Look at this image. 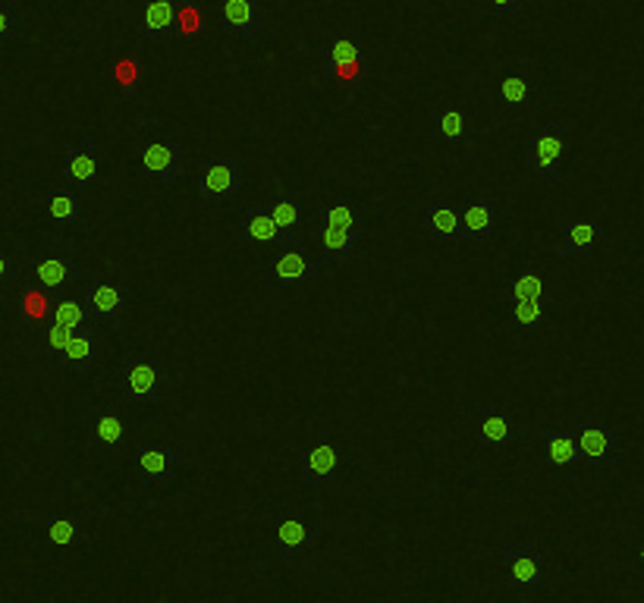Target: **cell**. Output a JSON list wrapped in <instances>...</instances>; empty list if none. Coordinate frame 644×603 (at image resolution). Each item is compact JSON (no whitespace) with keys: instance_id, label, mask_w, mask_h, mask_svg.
Instances as JSON below:
<instances>
[{"instance_id":"9a60e30c","label":"cell","mask_w":644,"mask_h":603,"mask_svg":"<svg viewBox=\"0 0 644 603\" xmlns=\"http://www.w3.org/2000/svg\"><path fill=\"white\" fill-rule=\"evenodd\" d=\"M101 170V148L95 138H82V142H63L60 145V176L85 186L95 183Z\"/></svg>"},{"instance_id":"d590c367","label":"cell","mask_w":644,"mask_h":603,"mask_svg":"<svg viewBox=\"0 0 644 603\" xmlns=\"http://www.w3.org/2000/svg\"><path fill=\"white\" fill-rule=\"evenodd\" d=\"M500 95L509 104H538L541 101V85L534 79L507 76L500 82Z\"/></svg>"},{"instance_id":"484cf974","label":"cell","mask_w":644,"mask_h":603,"mask_svg":"<svg viewBox=\"0 0 644 603\" xmlns=\"http://www.w3.org/2000/svg\"><path fill=\"white\" fill-rule=\"evenodd\" d=\"M503 299H544V271L538 261H526V268L519 277L503 280Z\"/></svg>"},{"instance_id":"5b68a950","label":"cell","mask_w":644,"mask_h":603,"mask_svg":"<svg viewBox=\"0 0 644 603\" xmlns=\"http://www.w3.org/2000/svg\"><path fill=\"white\" fill-rule=\"evenodd\" d=\"M136 466L142 485H174L186 468V453L174 440H160V444L142 440Z\"/></svg>"},{"instance_id":"ba28073f","label":"cell","mask_w":644,"mask_h":603,"mask_svg":"<svg viewBox=\"0 0 644 603\" xmlns=\"http://www.w3.org/2000/svg\"><path fill=\"white\" fill-rule=\"evenodd\" d=\"M35 217L41 223H79L82 220V195H79L76 183L70 179H54V183H44L32 201Z\"/></svg>"},{"instance_id":"7a4b0ae2","label":"cell","mask_w":644,"mask_h":603,"mask_svg":"<svg viewBox=\"0 0 644 603\" xmlns=\"http://www.w3.org/2000/svg\"><path fill=\"white\" fill-rule=\"evenodd\" d=\"M563 136H567V123L547 119L541 126V136L528 138L522 145V160L531 164L550 186L563 183Z\"/></svg>"},{"instance_id":"3957f363","label":"cell","mask_w":644,"mask_h":603,"mask_svg":"<svg viewBox=\"0 0 644 603\" xmlns=\"http://www.w3.org/2000/svg\"><path fill=\"white\" fill-rule=\"evenodd\" d=\"M299 475L305 485H336L343 478V447L331 437H305L299 447Z\"/></svg>"},{"instance_id":"ffe728a7","label":"cell","mask_w":644,"mask_h":603,"mask_svg":"<svg viewBox=\"0 0 644 603\" xmlns=\"http://www.w3.org/2000/svg\"><path fill=\"white\" fill-rule=\"evenodd\" d=\"M239 239L242 242H264V246H283V233L273 223L271 211L261 205H242L239 208Z\"/></svg>"},{"instance_id":"2e32d148","label":"cell","mask_w":644,"mask_h":603,"mask_svg":"<svg viewBox=\"0 0 644 603\" xmlns=\"http://www.w3.org/2000/svg\"><path fill=\"white\" fill-rule=\"evenodd\" d=\"M176 7L179 0H148L136 22V39L145 44H164L176 39Z\"/></svg>"},{"instance_id":"52a82bcc","label":"cell","mask_w":644,"mask_h":603,"mask_svg":"<svg viewBox=\"0 0 644 603\" xmlns=\"http://www.w3.org/2000/svg\"><path fill=\"white\" fill-rule=\"evenodd\" d=\"M500 563H503L507 588L538 584L541 579H544V569H547L544 544H541V541H534V538L503 544L500 547Z\"/></svg>"},{"instance_id":"836d02e7","label":"cell","mask_w":644,"mask_h":603,"mask_svg":"<svg viewBox=\"0 0 644 603\" xmlns=\"http://www.w3.org/2000/svg\"><path fill=\"white\" fill-rule=\"evenodd\" d=\"M111 79L117 82L120 95L126 101H142V76H138V60L123 58L111 66Z\"/></svg>"},{"instance_id":"ac0fdd59","label":"cell","mask_w":644,"mask_h":603,"mask_svg":"<svg viewBox=\"0 0 644 603\" xmlns=\"http://www.w3.org/2000/svg\"><path fill=\"white\" fill-rule=\"evenodd\" d=\"M321 249L328 261H340V264H355L365 258V230H350V227H333L324 223L318 230Z\"/></svg>"},{"instance_id":"e0dca14e","label":"cell","mask_w":644,"mask_h":603,"mask_svg":"<svg viewBox=\"0 0 644 603\" xmlns=\"http://www.w3.org/2000/svg\"><path fill=\"white\" fill-rule=\"evenodd\" d=\"M258 277L264 283H314V280H324L328 273H324V264L309 261V258H302V254L290 249L277 261H264L258 268Z\"/></svg>"},{"instance_id":"d6a6232c","label":"cell","mask_w":644,"mask_h":603,"mask_svg":"<svg viewBox=\"0 0 644 603\" xmlns=\"http://www.w3.org/2000/svg\"><path fill=\"white\" fill-rule=\"evenodd\" d=\"M85 538V526L79 519H54L41 531V541L51 547H73Z\"/></svg>"},{"instance_id":"7402d4cb","label":"cell","mask_w":644,"mask_h":603,"mask_svg":"<svg viewBox=\"0 0 644 603\" xmlns=\"http://www.w3.org/2000/svg\"><path fill=\"white\" fill-rule=\"evenodd\" d=\"M522 440H526V428L512 425L497 403L481 406V444L500 447V444H522Z\"/></svg>"},{"instance_id":"cb8c5ba5","label":"cell","mask_w":644,"mask_h":603,"mask_svg":"<svg viewBox=\"0 0 644 603\" xmlns=\"http://www.w3.org/2000/svg\"><path fill=\"white\" fill-rule=\"evenodd\" d=\"M35 283L51 292H60V287L66 283H82V261L79 258H44L35 268Z\"/></svg>"},{"instance_id":"1f68e13d","label":"cell","mask_w":644,"mask_h":603,"mask_svg":"<svg viewBox=\"0 0 644 603\" xmlns=\"http://www.w3.org/2000/svg\"><path fill=\"white\" fill-rule=\"evenodd\" d=\"M205 35V17H201V7L193 0H179L176 7V39L196 41Z\"/></svg>"},{"instance_id":"f6af8a7d","label":"cell","mask_w":644,"mask_h":603,"mask_svg":"<svg viewBox=\"0 0 644 603\" xmlns=\"http://www.w3.org/2000/svg\"><path fill=\"white\" fill-rule=\"evenodd\" d=\"M642 512H644V503H642Z\"/></svg>"},{"instance_id":"b9f144b4","label":"cell","mask_w":644,"mask_h":603,"mask_svg":"<svg viewBox=\"0 0 644 603\" xmlns=\"http://www.w3.org/2000/svg\"><path fill=\"white\" fill-rule=\"evenodd\" d=\"M17 273H20V268H17V261H13L10 254L0 249V287L13 283V280H17Z\"/></svg>"},{"instance_id":"30bf717a","label":"cell","mask_w":644,"mask_h":603,"mask_svg":"<svg viewBox=\"0 0 644 603\" xmlns=\"http://www.w3.org/2000/svg\"><path fill=\"white\" fill-rule=\"evenodd\" d=\"M538 462H544V466H579L582 462L579 425L544 422L538 428Z\"/></svg>"},{"instance_id":"60d3db41","label":"cell","mask_w":644,"mask_h":603,"mask_svg":"<svg viewBox=\"0 0 644 603\" xmlns=\"http://www.w3.org/2000/svg\"><path fill=\"white\" fill-rule=\"evenodd\" d=\"M365 73V63L362 58L355 60H340V63H324L321 66V79L324 82H355Z\"/></svg>"},{"instance_id":"ab89813d","label":"cell","mask_w":644,"mask_h":603,"mask_svg":"<svg viewBox=\"0 0 644 603\" xmlns=\"http://www.w3.org/2000/svg\"><path fill=\"white\" fill-rule=\"evenodd\" d=\"M321 51H324V63H340V60H355L362 58V41L355 39H340V35H333L321 44Z\"/></svg>"},{"instance_id":"7c38bea8","label":"cell","mask_w":644,"mask_h":603,"mask_svg":"<svg viewBox=\"0 0 644 603\" xmlns=\"http://www.w3.org/2000/svg\"><path fill=\"white\" fill-rule=\"evenodd\" d=\"M220 3V29L230 41H258L264 29V3L261 0H217Z\"/></svg>"},{"instance_id":"f546056e","label":"cell","mask_w":644,"mask_h":603,"mask_svg":"<svg viewBox=\"0 0 644 603\" xmlns=\"http://www.w3.org/2000/svg\"><path fill=\"white\" fill-rule=\"evenodd\" d=\"M440 138L444 142H466V111L456 97H440V114H437Z\"/></svg>"},{"instance_id":"4dcf8cb0","label":"cell","mask_w":644,"mask_h":603,"mask_svg":"<svg viewBox=\"0 0 644 603\" xmlns=\"http://www.w3.org/2000/svg\"><path fill=\"white\" fill-rule=\"evenodd\" d=\"M362 211H365V205L362 201H343V198H331V201H324L321 205V217H324V223H333V227H350V230H362Z\"/></svg>"},{"instance_id":"7bdbcfd3","label":"cell","mask_w":644,"mask_h":603,"mask_svg":"<svg viewBox=\"0 0 644 603\" xmlns=\"http://www.w3.org/2000/svg\"><path fill=\"white\" fill-rule=\"evenodd\" d=\"M638 557H642V563H644V544H642V550H638Z\"/></svg>"},{"instance_id":"e575fe53","label":"cell","mask_w":644,"mask_h":603,"mask_svg":"<svg viewBox=\"0 0 644 603\" xmlns=\"http://www.w3.org/2000/svg\"><path fill=\"white\" fill-rule=\"evenodd\" d=\"M123 430H126V422H123V412H120L117 403H101L98 406V440L114 447L123 440Z\"/></svg>"},{"instance_id":"6da1fadb","label":"cell","mask_w":644,"mask_h":603,"mask_svg":"<svg viewBox=\"0 0 644 603\" xmlns=\"http://www.w3.org/2000/svg\"><path fill=\"white\" fill-rule=\"evenodd\" d=\"M142 179L176 183L183 176V142L176 133H152L138 142Z\"/></svg>"},{"instance_id":"83f0119b","label":"cell","mask_w":644,"mask_h":603,"mask_svg":"<svg viewBox=\"0 0 644 603\" xmlns=\"http://www.w3.org/2000/svg\"><path fill=\"white\" fill-rule=\"evenodd\" d=\"M58 299V292L44 290V287H25L20 292V321H35V324L48 321Z\"/></svg>"},{"instance_id":"4316f807","label":"cell","mask_w":644,"mask_h":603,"mask_svg":"<svg viewBox=\"0 0 644 603\" xmlns=\"http://www.w3.org/2000/svg\"><path fill=\"white\" fill-rule=\"evenodd\" d=\"M70 340H73V331L48 318V324L39 331L41 362H48V365H60V362L66 358V346H70Z\"/></svg>"},{"instance_id":"ee69618b","label":"cell","mask_w":644,"mask_h":603,"mask_svg":"<svg viewBox=\"0 0 644 603\" xmlns=\"http://www.w3.org/2000/svg\"><path fill=\"white\" fill-rule=\"evenodd\" d=\"M444 3H456V0H444Z\"/></svg>"},{"instance_id":"5bb4252c","label":"cell","mask_w":644,"mask_h":603,"mask_svg":"<svg viewBox=\"0 0 644 603\" xmlns=\"http://www.w3.org/2000/svg\"><path fill=\"white\" fill-rule=\"evenodd\" d=\"M79 299L85 302L92 324H117L123 318L126 290L120 280H95V283H79Z\"/></svg>"},{"instance_id":"f1b7e54d","label":"cell","mask_w":644,"mask_h":603,"mask_svg":"<svg viewBox=\"0 0 644 603\" xmlns=\"http://www.w3.org/2000/svg\"><path fill=\"white\" fill-rule=\"evenodd\" d=\"M503 321L516 328H538L547 318L541 299H503Z\"/></svg>"},{"instance_id":"d4e9b609","label":"cell","mask_w":644,"mask_h":603,"mask_svg":"<svg viewBox=\"0 0 644 603\" xmlns=\"http://www.w3.org/2000/svg\"><path fill=\"white\" fill-rule=\"evenodd\" d=\"M63 362H70L76 368H95V365H101L98 324H85V328L73 331V340L66 346V358Z\"/></svg>"},{"instance_id":"74e56055","label":"cell","mask_w":644,"mask_h":603,"mask_svg":"<svg viewBox=\"0 0 644 603\" xmlns=\"http://www.w3.org/2000/svg\"><path fill=\"white\" fill-rule=\"evenodd\" d=\"M22 32V3L20 0H0V44L17 41Z\"/></svg>"},{"instance_id":"44dd1931","label":"cell","mask_w":644,"mask_h":603,"mask_svg":"<svg viewBox=\"0 0 644 603\" xmlns=\"http://www.w3.org/2000/svg\"><path fill=\"white\" fill-rule=\"evenodd\" d=\"M604 236V223L598 217L588 220H563V246H560V258L569 264H582V252L588 246H594Z\"/></svg>"},{"instance_id":"603a6c76","label":"cell","mask_w":644,"mask_h":603,"mask_svg":"<svg viewBox=\"0 0 644 603\" xmlns=\"http://www.w3.org/2000/svg\"><path fill=\"white\" fill-rule=\"evenodd\" d=\"M264 208L271 211L273 223L280 227V233H283V252H290V249H299L302 246V211H299V205H295L293 198H271V201H264Z\"/></svg>"},{"instance_id":"8992f818","label":"cell","mask_w":644,"mask_h":603,"mask_svg":"<svg viewBox=\"0 0 644 603\" xmlns=\"http://www.w3.org/2000/svg\"><path fill=\"white\" fill-rule=\"evenodd\" d=\"M623 437L625 428L620 422H594V418L579 422V449H582V462H598V466L623 462L625 459Z\"/></svg>"},{"instance_id":"4fadbf2b","label":"cell","mask_w":644,"mask_h":603,"mask_svg":"<svg viewBox=\"0 0 644 603\" xmlns=\"http://www.w3.org/2000/svg\"><path fill=\"white\" fill-rule=\"evenodd\" d=\"M459 211L469 230V242L497 246L503 239V205L497 198H469L459 205Z\"/></svg>"},{"instance_id":"8d00e7d4","label":"cell","mask_w":644,"mask_h":603,"mask_svg":"<svg viewBox=\"0 0 644 603\" xmlns=\"http://www.w3.org/2000/svg\"><path fill=\"white\" fill-rule=\"evenodd\" d=\"M51 321H58V324L70 328V331H79V328L92 324L89 309H85L82 299H58V305H54V312H51Z\"/></svg>"},{"instance_id":"f35d334b","label":"cell","mask_w":644,"mask_h":603,"mask_svg":"<svg viewBox=\"0 0 644 603\" xmlns=\"http://www.w3.org/2000/svg\"><path fill=\"white\" fill-rule=\"evenodd\" d=\"M522 3L526 0H478L481 7V20H519L522 17Z\"/></svg>"},{"instance_id":"9c48e42d","label":"cell","mask_w":644,"mask_h":603,"mask_svg":"<svg viewBox=\"0 0 644 603\" xmlns=\"http://www.w3.org/2000/svg\"><path fill=\"white\" fill-rule=\"evenodd\" d=\"M418 233H422L425 242H437V246L469 242V230L463 223V211H459V205H449V201H430V205H425V215L418 220Z\"/></svg>"},{"instance_id":"d6986e66","label":"cell","mask_w":644,"mask_h":603,"mask_svg":"<svg viewBox=\"0 0 644 603\" xmlns=\"http://www.w3.org/2000/svg\"><path fill=\"white\" fill-rule=\"evenodd\" d=\"M321 538H324V528L318 526V522H293V519L283 522V526L277 528L280 563L287 565V569H295L299 565V550L321 544Z\"/></svg>"},{"instance_id":"277c9868","label":"cell","mask_w":644,"mask_h":603,"mask_svg":"<svg viewBox=\"0 0 644 603\" xmlns=\"http://www.w3.org/2000/svg\"><path fill=\"white\" fill-rule=\"evenodd\" d=\"M242 179H246V170L239 160H224V157L205 160L201 176H198V205L215 208V205L236 201L242 193Z\"/></svg>"},{"instance_id":"8fae6325","label":"cell","mask_w":644,"mask_h":603,"mask_svg":"<svg viewBox=\"0 0 644 603\" xmlns=\"http://www.w3.org/2000/svg\"><path fill=\"white\" fill-rule=\"evenodd\" d=\"M160 396V365L129 358L120 371V399L133 406H157Z\"/></svg>"}]
</instances>
